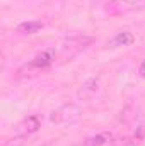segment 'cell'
Segmentation results:
<instances>
[{
  "label": "cell",
  "instance_id": "5",
  "mask_svg": "<svg viewBox=\"0 0 145 146\" xmlns=\"http://www.w3.org/2000/svg\"><path fill=\"white\" fill-rule=\"evenodd\" d=\"M97 90H99V76H91V78H87V80L80 85L77 95H79V99L87 100V99H91Z\"/></svg>",
  "mask_w": 145,
  "mask_h": 146
},
{
  "label": "cell",
  "instance_id": "3",
  "mask_svg": "<svg viewBox=\"0 0 145 146\" xmlns=\"http://www.w3.org/2000/svg\"><path fill=\"white\" fill-rule=\"evenodd\" d=\"M84 114V109L77 104H65L58 109H55L50 114V122L53 124H72L77 119H80Z\"/></svg>",
  "mask_w": 145,
  "mask_h": 146
},
{
  "label": "cell",
  "instance_id": "7",
  "mask_svg": "<svg viewBox=\"0 0 145 146\" xmlns=\"http://www.w3.org/2000/svg\"><path fill=\"white\" fill-rule=\"evenodd\" d=\"M39 29H43V22L41 21H28L17 26V33L21 34H36Z\"/></svg>",
  "mask_w": 145,
  "mask_h": 146
},
{
  "label": "cell",
  "instance_id": "1",
  "mask_svg": "<svg viewBox=\"0 0 145 146\" xmlns=\"http://www.w3.org/2000/svg\"><path fill=\"white\" fill-rule=\"evenodd\" d=\"M56 60H58V51L55 48L44 49V51L38 53L29 63L22 65L17 70V78H33V76H38L39 73L46 72L51 65H55Z\"/></svg>",
  "mask_w": 145,
  "mask_h": 146
},
{
  "label": "cell",
  "instance_id": "8",
  "mask_svg": "<svg viewBox=\"0 0 145 146\" xmlns=\"http://www.w3.org/2000/svg\"><path fill=\"white\" fill-rule=\"evenodd\" d=\"M109 139H111V134H109V133H99V134H96V136L87 138L80 146H104Z\"/></svg>",
  "mask_w": 145,
  "mask_h": 146
},
{
  "label": "cell",
  "instance_id": "2",
  "mask_svg": "<svg viewBox=\"0 0 145 146\" xmlns=\"http://www.w3.org/2000/svg\"><path fill=\"white\" fill-rule=\"evenodd\" d=\"M92 42H94V39L89 36H75V37L65 39L56 49L58 51V60L60 61H70L79 53L85 51Z\"/></svg>",
  "mask_w": 145,
  "mask_h": 146
},
{
  "label": "cell",
  "instance_id": "6",
  "mask_svg": "<svg viewBox=\"0 0 145 146\" xmlns=\"http://www.w3.org/2000/svg\"><path fill=\"white\" fill-rule=\"evenodd\" d=\"M135 41V37L132 33H118L116 36L113 37L108 42V48H119V46H130L132 42Z\"/></svg>",
  "mask_w": 145,
  "mask_h": 146
},
{
  "label": "cell",
  "instance_id": "9",
  "mask_svg": "<svg viewBox=\"0 0 145 146\" xmlns=\"http://www.w3.org/2000/svg\"><path fill=\"white\" fill-rule=\"evenodd\" d=\"M2 146H26V136L17 134V136H14V138L7 139Z\"/></svg>",
  "mask_w": 145,
  "mask_h": 146
},
{
  "label": "cell",
  "instance_id": "10",
  "mask_svg": "<svg viewBox=\"0 0 145 146\" xmlns=\"http://www.w3.org/2000/svg\"><path fill=\"white\" fill-rule=\"evenodd\" d=\"M138 73H140V76L142 78H145V61L140 65V68H138Z\"/></svg>",
  "mask_w": 145,
  "mask_h": 146
},
{
  "label": "cell",
  "instance_id": "4",
  "mask_svg": "<svg viewBox=\"0 0 145 146\" xmlns=\"http://www.w3.org/2000/svg\"><path fill=\"white\" fill-rule=\"evenodd\" d=\"M39 127H41V119H39V115H28V117H24V119L17 124L15 131H17V134H21V136H29V134L36 133Z\"/></svg>",
  "mask_w": 145,
  "mask_h": 146
}]
</instances>
